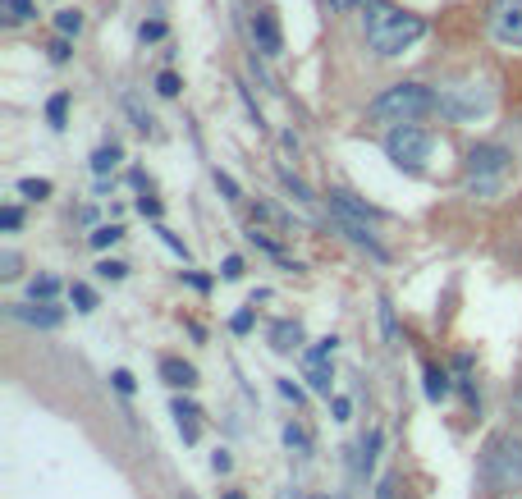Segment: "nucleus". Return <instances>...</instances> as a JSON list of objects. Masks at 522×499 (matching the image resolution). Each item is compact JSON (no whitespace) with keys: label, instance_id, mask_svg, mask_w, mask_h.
<instances>
[{"label":"nucleus","instance_id":"1","mask_svg":"<svg viewBox=\"0 0 522 499\" xmlns=\"http://www.w3.org/2000/svg\"><path fill=\"white\" fill-rule=\"evenodd\" d=\"M426 37V19L422 14H408L399 5H385V0H367V46L376 55H399L413 42Z\"/></svg>","mask_w":522,"mask_h":499},{"label":"nucleus","instance_id":"2","mask_svg":"<svg viewBox=\"0 0 522 499\" xmlns=\"http://www.w3.org/2000/svg\"><path fill=\"white\" fill-rule=\"evenodd\" d=\"M431 110H440V97L426 83H394L390 92H381L367 106V120L371 124H413L422 115H431Z\"/></svg>","mask_w":522,"mask_h":499},{"label":"nucleus","instance_id":"3","mask_svg":"<svg viewBox=\"0 0 522 499\" xmlns=\"http://www.w3.org/2000/svg\"><path fill=\"white\" fill-rule=\"evenodd\" d=\"M509 147L500 142H481L468 152V193L472 197H495L504 188V174H509Z\"/></svg>","mask_w":522,"mask_h":499},{"label":"nucleus","instance_id":"4","mask_svg":"<svg viewBox=\"0 0 522 499\" xmlns=\"http://www.w3.org/2000/svg\"><path fill=\"white\" fill-rule=\"evenodd\" d=\"M481 477L490 490H518L522 486V440L518 435H495L481 458Z\"/></svg>","mask_w":522,"mask_h":499},{"label":"nucleus","instance_id":"5","mask_svg":"<svg viewBox=\"0 0 522 499\" xmlns=\"http://www.w3.org/2000/svg\"><path fill=\"white\" fill-rule=\"evenodd\" d=\"M385 156H390L399 170L417 174L422 170V161L431 156V133L422 129V124H394L390 133H385Z\"/></svg>","mask_w":522,"mask_h":499},{"label":"nucleus","instance_id":"6","mask_svg":"<svg viewBox=\"0 0 522 499\" xmlns=\"http://www.w3.org/2000/svg\"><path fill=\"white\" fill-rule=\"evenodd\" d=\"M486 110H490L486 87H445V92H440V115L454 124H468V120H477V115H486Z\"/></svg>","mask_w":522,"mask_h":499},{"label":"nucleus","instance_id":"7","mask_svg":"<svg viewBox=\"0 0 522 499\" xmlns=\"http://www.w3.org/2000/svg\"><path fill=\"white\" fill-rule=\"evenodd\" d=\"M490 33H495L500 46H522V0H495Z\"/></svg>","mask_w":522,"mask_h":499},{"label":"nucleus","instance_id":"8","mask_svg":"<svg viewBox=\"0 0 522 499\" xmlns=\"http://www.w3.org/2000/svg\"><path fill=\"white\" fill-rule=\"evenodd\" d=\"M252 42H257L261 55H280L284 51V33H280V23H275L271 10L252 14Z\"/></svg>","mask_w":522,"mask_h":499},{"label":"nucleus","instance_id":"9","mask_svg":"<svg viewBox=\"0 0 522 499\" xmlns=\"http://www.w3.org/2000/svg\"><path fill=\"white\" fill-rule=\"evenodd\" d=\"M5 312H10L14 321H23V326H42V330H55V326H60V307H51V303H42V307L10 303Z\"/></svg>","mask_w":522,"mask_h":499},{"label":"nucleus","instance_id":"10","mask_svg":"<svg viewBox=\"0 0 522 499\" xmlns=\"http://www.w3.org/2000/svg\"><path fill=\"white\" fill-rule=\"evenodd\" d=\"M161 380L170 390H193L197 385V367L184 358H161Z\"/></svg>","mask_w":522,"mask_h":499},{"label":"nucleus","instance_id":"11","mask_svg":"<svg viewBox=\"0 0 522 499\" xmlns=\"http://www.w3.org/2000/svg\"><path fill=\"white\" fill-rule=\"evenodd\" d=\"M271 348H275V353L303 348V326H298V321H275V326H271Z\"/></svg>","mask_w":522,"mask_h":499},{"label":"nucleus","instance_id":"12","mask_svg":"<svg viewBox=\"0 0 522 499\" xmlns=\"http://www.w3.org/2000/svg\"><path fill=\"white\" fill-rule=\"evenodd\" d=\"M449 394H454V380H449V371L431 362V367H426V399H431V403H445Z\"/></svg>","mask_w":522,"mask_h":499},{"label":"nucleus","instance_id":"13","mask_svg":"<svg viewBox=\"0 0 522 499\" xmlns=\"http://www.w3.org/2000/svg\"><path fill=\"white\" fill-rule=\"evenodd\" d=\"M37 14V0H0V19L10 23V28H19V23H28Z\"/></svg>","mask_w":522,"mask_h":499},{"label":"nucleus","instance_id":"14","mask_svg":"<svg viewBox=\"0 0 522 499\" xmlns=\"http://www.w3.org/2000/svg\"><path fill=\"white\" fill-rule=\"evenodd\" d=\"M174 417H179V435H184L188 445L197 440V403H188V399H174Z\"/></svg>","mask_w":522,"mask_h":499},{"label":"nucleus","instance_id":"15","mask_svg":"<svg viewBox=\"0 0 522 499\" xmlns=\"http://www.w3.org/2000/svg\"><path fill=\"white\" fill-rule=\"evenodd\" d=\"M303 367H307V385L316 394H330V358H303Z\"/></svg>","mask_w":522,"mask_h":499},{"label":"nucleus","instance_id":"16","mask_svg":"<svg viewBox=\"0 0 522 499\" xmlns=\"http://www.w3.org/2000/svg\"><path fill=\"white\" fill-rule=\"evenodd\" d=\"M120 147H115V142H110V147H97V152H92V170L101 174V179H106L110 170H115V165H120Z\"/></svg>","mask_w":522,"mask_h":499},{"label":"nucleus","instance_id":"17","mask_svg":"<svg viewBox=\"0 0 522 499\" xmlns=\"http://www.w3.org/2000/svg\"><path fill=\"white\" fill-rule=\"evenodd\" d=\"M280 184L289 188V193H294V202H303V207H312V202H316V197H312V188H307L294 170H280Z\"/></svg>","mask_w":522,"mask_h":499},{"label":"nucleus","instance_id":"18","mask_svg":"<svg viewBox=\"0 0 522 499\" xmlns=\"http://www.w3.org/2000/svg\"><path fill=\"white\" fill-rule=\"evenodd\" d=\"M376 449H381V431H371L362 440V454H358V477H371V463H376Z\"/></svg>","mask_w":522,"mask_h":499},{"label":"nucleus","instance_id":"19","mask_svg":"<svg viewBox=\"0 0 522 499\" xmlns=\"http://www.w3.org/2000/svg\"><path fill=\"white\" fill-rule=\"evenodd\" d=\"M28 293H33V303H51L55 293H60V280H55V275H37V280L28 284Z\"/></svg>","mask_w":522,"mask_h":499},{"label":"nucleus","instance_id":"20","mask_svg":"<svg viewBox=\"0 0 522 499\" xmlns=\"http://www.w3.org/2000/svg\"><path fill=\"white\" fill-rule=\"evenodd\" d=\"M55 28H60L65 37H78L83 33V10H60L55 14Z\"/></svg>","mask_w":522,"mask_h":499},{"label":"nucleus","instance_id":"21","mask_svg":"<svg viewBox=\"0 0 522 499\" xmlns=\"http://www.w3.org/2000/svg\"><path fill=\"white\" fill-rule=\"evenodd\" d=\"M65 110H69V92H55V97L46 101V120H51L55 129H65Z\"/></svg>","mask_w":522,"mask_h":499},{"label":"nucleus","instance_id":"22","mask_svg":"<svg viewBox=\"0 0 522 499\" xmlns=\"http://www.w3.org/2000/svg\"><path fill=\"white\" fill-rule=\"evenodd\" d=\"M120 239H124V229H120V225H101L97 234H92V248H97V252H106V248H115V243H120Z\"/></svg>","mask_w":522,"mask_h":499},{"label":"nucleus","instance_id":"23","mask_svg":"<svg viewBox=\"0 0 522 499\" xmlns=\"http://www.w3.org/2000/svg\"><path fill=\"white\" fill-rule=\"evenodd\" d=\"M69 298H74L78 312H92V307H97V293H92V284H69Z\"/></svg>","mask_w":522,"mask_h":499},{"label":"nucleus","instance_id":"24","mask_svg":"<svg viewBox=\"0 0 522 499\" xmlns=\"http://www.w3.org/2000/svg\"><path fill=\"white\" fill-rule=\"evenodd\" d=\"M19 193L42 202V197H51V179H19Z\"/></svg>","mask_w":522,"mask_h":499},{"label":"nucleus","instance_id":"25","mask_svg":"<svg viewBox=\"0 0 522 499\" xmlns=\"http://www.w3.org/2000/svg\"><path fill=\"white\" fill-rule=\"evenodd\" d=\"M284 445H289V449H298V454H307V449H312V440H307V431H303V426H294V422H289V426H284Z\"/></svg>","mask_w":522,"mask_h":499},{"label":"nucleus","instance_id":"26","mask_svg":"<svg viewBox=\"0 0 522 499\" xmlns=\"http://www.w3.org/2000/svg\"><path fill=\"white\" fill-rule=\"evenodd\" d=\"M381 330H385V339H390V344H399V326H394V307H390V298H381Z\"/></svg>","mask_w":522,"mask_h":499},{"label":"nucleus","instance_id":"27","mask_svg":"<svg viewBox=\"0 0 522 499\" xmlns=\"http://www.w3.org/2000/svg\"><path fill=\"white\" fill-rule=\"evenodd\" d=\"M46 51H51V60H55V65H65L69 55H74V46H69V37H65V33H60V37H55V42H51V46H46Z\"/></svg>","mask_w":522,"mask_h":499},{"label":"nucleus","instance_id":"28","mask_svg":"<svg viewBox=\"0 0 522 499\" xmlns=\"http://www.w3.org/2000/svg\"><path fill=\"white\" fill-rule=\"evenodd\" d=\"M97 275H101V280H124V275H129V266H124V261H101Z\"/></svg>","mask_w":522,"mask_h":499},{"label":"nucleus","instance_id":"29","mask_svg":"<svg viewBox=\"0 0 522 499\" xmlns=\"http://www.w3.org/2000/svg\"><path fill=\"white\" fill-rule=\"evenodd\" d=\"M19 275V252H0V280H14Z\"/></svg>","mask_w":522,"mask_h":499},{"label":"nucleus","instance_id":"30","mask_svg":"<svg viewBox=\"0 0 522 499\" xmlns=\"http://www.w3.org/2000/svg\"><path fill=\"white\" fill-rule=\"evenodd\" d=\"M19 225H23V211H19V207H5V211H0V229H5V234H14Z\"/></svg>","mask_w":522,"mask_h":499},{"label":"nucleus","instance_id":"31","mask_svg":"<svg viewBox=\"0 0 522 499\" xmlns=\"http://www.w3.org/2000/svg\"><path fill=\"white\" fill-rule=\"evenodd\" d=\"M138 37H142V42H161V37H165V23H161V19L142 23V28H138Z\"/></svg>","mask_w":522,"mask_h":499},{"label":"nucleus","instance_id":"32","mask_svg":"<svg viewBox=\"0 0 522 499\" xmlns=\"http://www.w3.org/2000/svg\"><path fill=\"white\" fill-rule=\"evenodd\" d=\"M156 92H161V97H179V78H174L170 69H165V74L156 78Z\"/></svg>","mask_w":522,"mask_h":499},{"label":"nucleus","instance_id":"33","mask_svg":"<svg viewBox=\"0 0 522 499\" xmlns=\"http://www.w3.org/2000/svg\"><path fill=\"white\" fill-rule=\"evenodd\" d=\"M216 188H220V193L229 197V202H239V184H234V179H229V174H220V170H216Z\"/></svg>","mask_w":522,"mask_h":499},{"label":"nucleus","instance_id":"34","mask_svg":"<svg viewBox=\"0 0 522 499\" xmlns=\"http://www.w3.org/2000/svg\"><path fill=\"white\" fill-rule=\"evenodd\" d=\"M156 234H161V243H165V248H170V252H179V257L188 261V248H184V243H179V234H170V229H156Z\"/></svg>","mask_w":522,"mask_h":499},{"label":"nucleus","instance_id":"35","mask_svg":"<svg viewBox=\"0 0 522 499\" xmlns=\"http://www.w3.org/2000/svg\"><path fill=\"white\" fill-rule=\"evenodd\" d=\"M220 275H225V280H243V257H225Z\"/></svg>","mask_w":522,"mask_h":499},{"label":"nucleus","instance_id":"36","mask_svg":"<svg viewBox=\"0 0 522 499\" xmlns=\"http://www.w3.org/2000/svg\"><path fill=\"white\" fill-rule=\"evenodd\" d=\"M229 326H234V335H248V330H252V312H248V307H243V312H234V321H229Z\"/></svg>","mask_w":522,"mask_h":499},{"label":"nucleus","instance_id":"37","mask_svg":"<svg viewBox=\"0 0 522 499\" xmlns=\"http://www.w3.org/2000/svg\"><path fill=\"white\" fill-rule=\"evenodd\" d=\"M229 467H234V458H229L225 449H216V454H211V472H229Z\"/></svg>","mask_w":522,"mask_h":499},{"label":"nucleus","instance_id":"38","mask_svg":"<svg viewBox=\"0 0 522 499\" xmlns=\"http://www.w3.org/2000/svg\"><path fill=\"white\" fill-rule=\"evenodd\" d=\"M138 211H142V216H161V202H156V197H138Z\"/></svg>","mask_w":522,"mask_h":499},{"label":"nucleus","instance_id":"39","mask_svg":"<svg viewBox=\"0 0 522 499\" xmlns=\"http://www.w3.org/2000/svg\"><path fill=\"white\" fill-rule=\"evenodd\" d=\"M330 413H335V422H348V413H353V403H348V399H335V403H330Z\"/></svg>","mask_w":522,"mask_h":499},{"label":"nucleus","instance_id":"40","mask_svg":"<svg viewBox=\"0 0 522 499\" xmlns=\"http://www.w3.org/2000/svg\"><path fill=\"white\" fill-rule=\"evenodd\" d=\"M110 380H115V390H120V394H133V376H129V371H115Z\"/></svg>","mask_w":522,"mask_h":499},{"label":"nucleus","instance_id":"41","mask_svg":"<svg viewBox=\"0 0 522 499\" xmlns=\"http://www.w3.org/2000/svg\"><path fill=\"white\" fill-rule=\"evenodd\" d=\"M280 394H284V399H294V403H303V390H298L294 380H280Z\"/></svg>","mask_w":522,"mask_h":499},{"label":"nucleus","instance_id":"42","mask_svg":"<svg viewBox=\"0 0 522 499\" xmlns=\"http://www.w3.org/2000/svg\"><path fill=\"white\" fill-rule=\"evenodd\" d=\"M358 5H367V0H330V10L335 14H348V10H358Z\"/></svg>","mask_w":522,"mask_h":499},{"label":"nucleus","instance_id":"43","mask_svg":"<svg viewBox=\"0 0 522 499\" xmlns=\"http://www.w3.org/2000/svg\"><path fill=\"white\" fill-rule=\"evenodd\" d=\"M376 499H394V477H385L381 486H376Z\"/></svg>","mask_w":522,"mask_h":499},{"label":"nucleus","instance_id":"44","mask_svg":"<svg viewBox=\"0 0 522 499\" xmlns=\"http://www.w3.org/2000/svg\"><path fill=\"white\" fill-rule=\"evenodd\" d=\"M225 499H243V495H239V490H229V495H225Z\"/></svg>","mask_w":522,"mask_h":499},{"label":"nucleus","instance_id":"45","mask_svg":"<svg viewBox=\"0 0 522 499\" xmlns=\"http://www.w3.org/2000/svg\"><path fill=\"white\" fill-rule=\"evenodd\" d=\"M316 499H326V495H316Z\"/></svg>","mask_w":522,"mask_h":499}]
</instances>
